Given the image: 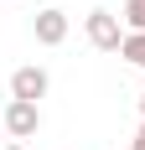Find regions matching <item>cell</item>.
<instances>
[{
    "instance_id": "cell-3",
    "label": "cell",
    "mask_w": 145,
    "mask_h": 150,
    "mask_svg": "<svg viewBox=\"0 0 145 150\" xmlns=\"http://www.w3.org/2000/svg\"><path fill=\"white\" fill-rule=\"evenodd\" d=\"M47 88H52V78H47V67H16L11 73V98H26V104H42Z\"/></svg>"
},
{
    "instance_id": "cell-7",
    "label": "cell",
    "mask_w": 145,
    "mask_h": 150,
    "mask_svg": "<svg viewBox=\"0 0 145 150\" xmlns=\"http://www.w3.org/2000/svg\"><path fill=\"white\" fill-rule=\"evenodd\" d=\"M130 150H145V124L135 129V140H130Z\"/></svg>"
},
{
    "instance_id": "cell-4",
    "label": "cell",
    "mask_w": 145,
    "mask_h": 150,
    "mask_svg": "<svg viewBox=\"0 0 145 150\" xmlns=\"http://www.w3.org/2000/svg\"><path fill=\"white\" fill-rule=\"evenodd\" d=\"M31 31H36V42H42V47H62V42H68V16H62L57 5H47V11H36Z\"/></svg>"
},
{
    "instance_id": "cell-6",
    "label": "cell",
    "mask_w": 145,
    "mask_h": 150,
    "mask_svg": "<svg viewBox=\"0 0 145 150\" xmlns=\"http://www.w3.org/2000/svg\"><path fill=\"white\" fill-rule=\"evenodd\" d=\"M119 21H124V31H145V0H124Z\"/></svg>"
},
{
    "instance_id": "cell-8",
    "label": "cell",
    "mask_w": 145,
    "mask_h": 150,
    "mask_svg": "<svg viewBox=\"0 0 145 150\" xmlns=\"http://www.w3.org/2000/svg\"><path fill=\"white\" fill-rule=\"evenodd\" d=\"M0 150H21V140H11V145H0Z\"/></svg>"
},
{
    "instance_id": "cell-5",
    "label": "cell",
    "mask_w": 145,
    "mask_h": 150,
    "mask_svg": "<svg viewBox=\"0 0 145 150\" xmlns=\"http://www.w3.org/2000/svg\"><path fill=\"white\" fill-rule=\"evenodd\" d=\"M119 57L130 62V67H140V73H145V31H124V47H119Z\"/></svg>"
},
{
    "instance_id": "cell-2",
    "label": "cell",
    "mask_w": 145,
    "mask_h": 150,
    "mask_svg": "<svg viewBox=\"0 0 145 150\" xmlns=\"http://www.w3.org/2000/svg\"><path fill=\"white\" fill-rule=\"evenodd\" d=\"M36 129H42V104L11 98V104H5V135H11V140H31Z\"/></svg>"
},
{
    "instance_id": "cell-9",
    "label": "cell",
    "mask_w": 145,
    "mask_h": 150,
    "mask_svg": "<svg viewBox=\"0 0 145 150\" xmlns=\"http://www.w3.org/2000/svg\"><path fill=\"white\" fill-rule=\"evenodd\" d=\"M140 114H145V93H140Z\"/></svg>"
},
{
    "instance_id": "cell-1",
    "label": "cell",
    "mask_w": 145,
    "mask_h": 150,
    "mask_svg": "<svg viewBox=\"0 0 145 150\" xmlns=\"http://www.w3.org/2000/svg\"><path fill=\"white\" fill-rule=\"evenodd\" d=\"M83 31H88V42L99 47V52H119V47H124V21H119L114 11H88Z\"/></svg>"
}]
</instances>
